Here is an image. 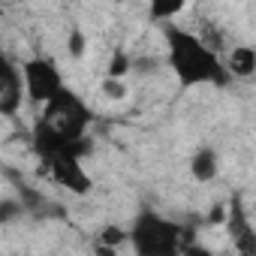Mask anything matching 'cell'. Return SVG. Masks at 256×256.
<instances>
[{"instance_id":"1","label":"cell","mask_w":256,"mask_h":256,"mask_svg":"<svg viewBox=\"0 0 256 256\" xmlns=\"http://www.w3.org/2000/svg\"><path fill=\"white\" fill-rule=\"evenodd\" d=\"M166 42H169V66L175 70L184 88H196V84L223 88L229 82L226 64L217 58L211 46L202 42V36H193L181 28H166Z\"/></svg>"},{"instance_id":"2","label":"cell","mask_w":256,"mask_h":256,"mask_svg":"<svg viewBox=\"0 0 256 256\" xmlns=\"http://www.w3.org/2000/svg\"><path fill=\"white\" fill-rule=\"evenodd\" d=\"M130 241L139 256H175L181 250V226L154 211H142L133 223Z\"/></svg>"},{"instance_id":"3","label":"cell","mask_w":256,"mask_h":256,"mask_svg":"<svg viewBox=\"0 0 256 256\" xmlns=\"http://www.w3.org/2000/svg\"><path fill=\"white\" fill-rule=\"evenodd\" d=\"M42 120L52 126V130H58V133H64V136H70V139H78V136H84V126L90 124V108L82 102L78 94H72V90L64 84L54 96L46 100V114H42Z\"/></svg>"},{"instance_id":"4","label":"cell","mask_w":256,"mask_h":256,"mask_svg":"<svg viewBox=\"0 0 256 256\" xmlns=\"http://www.w3.org/2000/svg\"><path fill=\"white\" fill-rule=\"evenodd\" d=\"M34 148L40 151L42 160H52V157H78L82 160V157H88L94 151L88 136L70 139V136L52 130L46 120H36V126H34Z\"/></svg>"},{"instance_id":"5","label":"cell","mask_w":256,"mask_h":256,"mask_svg":"<svg viewBox=\"0 0 256 256\" xmlns=\"http://www.w3.org/2000/svg\"><path fill=\"white\" fill-rule=\"evenodd\" d=\"M22 78H24V94L34 100V102H46L48 96H54L60 88H64V78L54 66V60L48 58H34L24 64L22 70Z\"/></svg>"},{"instance_id":"6","label":"cell","mask_w":256,"mask_h":256,"mask_svg":"<svg viewBox=\"0 0 256 256\" xmlns=\"http://www.w3.org/2000/svg\"><path fill=\"white\" fill-rule=\"evenodd\" d=\"M24 100V78L16 64L0 52V114H16Z\"/></svg>"},{"instance_id":"7","label":"cell","mask_w":256,"mask_h":256,"mask_svg":"<svg viewBox=\"0 0 256 256\" xmlns=\"http://www.w3.org/2000/svg\"><path fill=\"white\" fill-rule=\"evenodd\" d=\"M46 163H48L54 181H60L66 190H72V193H78V196L90 190V175L82 169V160H78V157H52V160H46Z\"/></svg>"},{"instance_id":"8","label":"cell","mask_w":256,"mask_h":256,"mask_svg":"<svg viewBox=\"0 0 256 256\" xmlns=\"http://www.w3.org/2000/svg\"><path fill=\"white\" fill-rule=\"evenodd\" d=\"M226 229H229V235H232V241H235V247L241 250V253H256V232L250 229V223H247V214H244V205H241V199L235 196L232 202H229V208H226Z\"/></svg>"},{"instance_id":"9","label":"cell","mask_w":256,"mask_h":256,"mask_svg":"<svg viewBox=\"0 0 256 256\" xmlns=\"http://www.w3.org/2000/svg\"><path fill=\"white\" fill-rule=\"evenodd\" d=\"M217 169H220V160H217V151H214V148H199V151L193 154V160H190V172H193V178L202 181V184L214 181V178H217Z\"/></svg>"},{"instance_id":"10","label":"cell","mask_w":256,"mask_h":256,"mask_svg":"<svg viewBox=\"0 0 256 256\" xmlns=\"http://www.w3.org/2000/svg\"><path fill=\"white\" fill-rule=\"evenodd\" d=\"M229 76H241V78H250L256 72V52L250 46H235L232 54H229V64H226Z\"/></svg>"},{"instance_id":"11","label":"cell","mask_w":256,"mask_h":256,"mask_svg":"<svg viewBox=\"0 0 256 256\" xmlns=\"http://www.w3.org/2000/svg\"><path fill=\"white\" fill-rule=\"evenodd\" d=\"M184 6H187V0H151V4H148V12H151L154 22H166V18L178 16Z\"/></svg>"},{"instance_id":"12","label":"cell","mask_w":256,"mask_h":256,"mask_svg":"<svg viewBox=\"0 0 256 256\" xmlns=\"http://www.w3.org/2000/svg\"><path fill=\"white\" fill-rule=\"evenodd\" d=\"M24 214V205L18 199H4L0 202V223H12Z\"/></svg>"},{"instance_id":"13","label":"cell","mask_w":256,"mask_h":256,"mask_svg":"<svg viewBox=\"0 0 256 256\" xmlns=\"http://www.w3.org/2000/svg\"><path fill=\"white\" fill-rule=\"evenodd\" d=\"M102 94H106L108 100H124V96H126V84H124L120 78H112V76H108V78L102 82Z\"/></svg>"},{"instance_id":"14","label":"cell","mask_w":256,"mask_h":256,"mask_svg":"<svg viewBox=\"0 0 256 256\" xmlns=\"http://www.w3.org/2000/svg\"><path fill=\"white\" fill-rule=\"evenodd\" d=\"M126 70H130V58H126L124 52H114L112 54V64H108V76L112 78H120Z\"/></svg>"},{"instance_id":"15","label":"cell","mask_w":256,"mask_h":256,"mask_svg":"<svg viewBox=\"0 0 256 256\" xmlns=\"http://www.w3.org/2000/svg\"><path fill=\"white\" fill-rule=\"evenodd\" d=\"M84 52H88V40H84V34H82V30H72V34H70V54L78 60V58H84Z\"/></svg>"},{"instance_id":"16","label":"cell","mask_w":256,"mask_h":256,"mask_svg":"<svg viewBox=\"0 0 256 256\" xmlns=\"http://www.w3.org/2000/svg\"><path fill=\"white\" fill-rule=\"evenodd\" d=\"M120 241H126V232H120L118 226H106V229H102V244H108V247H118Z\"/></svg>"},{"instance_id":"17","label":"cell","mask_w":256,"mask_h":256,"mask_svg":"<svg viewBox=\"0 0 256 256\" xmlns=\"http://www.w3.org/2000/svg\"><path fill=\"white\" fill-rule=\"evenodd\" d=\"M223 217H226V208H223V205H217V208L211 211V217H208V220H211V223H223Z\"/></svg>"}]
</instances>
